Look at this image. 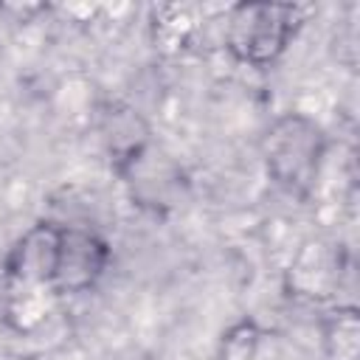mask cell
<instances>
[{
  "label": "cell",
  "instance_id": "cell-1",
  "mask_svg": "<svg viewBox=\"0 0 360 360\" xmlns=\"http://www.w3.org/2000/svg\"><path fill=\"white\" fill-rule=\"evenodd\" d=\"M259 149L267 177L287 194L307 197L321 174L329 138L315 118L290 110L270 121Z\"/></svg>",
  "mask_w": 360,
  "mask_h": 360
},
{
  "label": "cell",
  "instance_id": "cell-2",
  "mask_svg": "<svg viewBox=\"0 0 360 360\" xmlns=\"http://www.w3.org/2000/svg\"><path fill=\"white\" fill-rule=\"evenodd\" d=\"M301 28V11L290 3H239L225 20V48L250 68L273 65Z\"/></svg>",
  "mask_w": 360,
  "mask_h": 360
},
{
  "label": "cell",
  "instance_id": "cell-3",
  "mask_svg": "<svg viewBox=\"0 0 360 360\" xmlns=\"http://www.w3.org/2000/svg\"><path fill=\"white\" fill-rule=\"evenodd\" d=\"M112 250L101 233L82 225H59L48 287L56 295H82L98 284Z\"/></svg>",
  "mask_w": 360,
  "mask_h": 360
},
{
  "label": "cell",
  "instance_id": "cell-4",
  "mask_svg": "<svg viewBox=\"0 0 360 360\" xmlns=\"http://www.w3.org/2000/svg\"><path fill=\"white\" fill-rule=\"evenodd\" d=\"M132 191V200L143 208L163 211L177 202L180 188H183V172L180 166L158 146H146L127 169L118 174Z\"/></svg>",
  "mask_w": 360,
  "mask_h": 360
},
{
  "label": "cell",
  "instance_id": "cell-5",
  "mask_svg": "<svg viewBox=\"0 0 360 360\" xmlns=\"http://www.w3.org/2000/svg\"><path fill=\"white\" fill-rule=\"evenodd\" d=\"M101 141L107 149V158L121 174L127 163H132L152 141H149V127L146 121L127 104H110L101 115Z\"/></svg>",
  "mask_w": 360,
  "mask_h": 360
},
{
  "label": "cell",
  "instance_id": "cell-6",
  "mask_svg": "<svg viewBox=\"0 0 360 360\" xmlns=\"http://www.w3.org/2000/svg\"><path fill=\"white\" fill-rule=\"evenodd\" d=\"M56 231H59L56 222H37L31 231H25L6 256V273L17 281L48 284L51 264H53V248H56Z\"/></svg>",
  "mask_w": 360,
  "mask_h": 360
},
{
  "label": "cell",
  "instance_id": "cell-7",
  "mask_svg": "<svg viewBox=\"0 0 360 360\" xmlns=\"http://www.w3.org/2000/svg\"><path fill=\"white\" fill-rule=\"evenodd\" d=\"M262 346V329L253 318L231 323L219 338V360H256Z\"/></svg>",
  "mask_w": 360,
  "mask_h": 360
}]
</instances>
